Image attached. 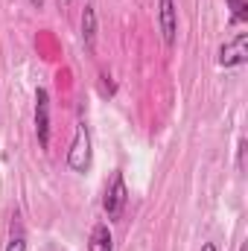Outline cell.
Listing matches in <instances>:
<instances>
[{
    "mask_svg": "<svg viewBox=\"0 0 248 251\" xmlns=\"http://www.w3.org/2000/svg\"><path fill=\"white\" fill-rule=\"evenodd\" d=\"M246 149H248V143L240 140V170H246Z\"/></svg>",
    "mask_w": 248,
    "mask_h": 251,
    "instance_id": "10",
    "label": "cell"
},
{
    "mask_svg": "<svg viewBox=\"0 0 248 251\" xmlns=\"http://www.w3.org/2000/svg\"><path fill=\"white\" fill-rule=\"evenodd\" d=\"M67 167L73 173H88V167H91V131L85 123L76 126V134H73V143L67 152Z\"/></svg>",
    "mask_w": 248,
    "mask_h": 251,
    "instance_id": "2",
    "label": "cell"
},
{
    "mask_svg": "<svg viewBox=\"0 0 248 251\" xmlns=\"http://www.w3.org/2000/svg\"><path fill=\"white\" fill-rule=\"evenodd\" d=\"M35 134H38V146L47 149L50 146V94L47 88L35 91Z\"/></svg>",
    "mask_w": 248,
    "mask_h": 251,
    "instance_id": "4",
    "label": "cell"
},
{
    "mask_svg": "<svg viewBox=\"0 0 248 251\" xmlns=\"http://www.w3.org/2000/svg\"><path fill=\"white\" fill-rule=\"evenodd\" d=\"M228 6H231V21L234 24L248 21V3L246 0H228Z\"/></svg>",
    "mask_w": 248,
    "mask_h": 251,
    "instance_id": "9",
    "label": "cell"
},
{
    "mask_svg": "<svg viewBox=\"0 0 248 251\" xmlns=\"http://www.w3.org/2000/svg\"><path fill=\"white\" fill-rule=\"evenodd\" d=\"M88 251H114V237L108 231L105 222L91 228V240H88Z\"/></svg>",
    "mask_w": 248,
    "mask_h": 251,
    "instance_id": "6",
    "label": "cell"
},
{
    "mask_svg": "<svg viewBox=\"0 0 248 251\" xmlns=\"http://www.w3.org/2000/svg\"><path fill=\"white\" fill-rule=\"evenodd\" d=\"M201 251H216V246H213V243H204V246H201Z\"/></svg>",
    "mask_w": 248,
    "mask_h": 251,
    "instance_id": "11",
    "label": "cell"
},
{
    "mask_svg": "<svg viewBox=\"0 0 248 251\" xmlns=\"http://www.w3.org/2000/svg\"><path fill=\"white\" fill-rule=\"evenodd\" d=\"M125 204H128V190H125V178L123 173H114L111 176V181L105 184V196H102V210H105V216L114 222V219H120L125 210Z\"/></svg>",
    "mask_w": 248,
    "mask_h": 251,
    "instance_id": "1",
    "label": "cell"
},
{
    "mask_svg": "<svg viewBox=\"0 0 248 251\" xmlns=\"http://www.w3.org/2000/svg\"><path fill=\"white\" fill-rule=\"evenodd\" d=\"M158 24H161V35H164L167 47H173L175 38H178V9H175V0H161Z\"/></svg>",
    "mask_w": 248,
    "mask_h": 251,
    "instance_id": "5",
    "label": "cell"
},
{
    "mask_svg": "<svg viewBox=\"0 0 248 251\" xmlns=\"http://www.w3.org/2000/svg\"><path fill=\"white\" fill-rule=\"evenodd\" d=\"M219 67H240L248 62V32H237L231 41L219 47Z\"/></svg>",
    "mask_w": 248,
    "mask_h": 251,
    "instance_id": "3",
    "label": "cell"
},
{
    "mask_svg": "<svg viewBox=\"0 0 248 251\" xmlns=\"http://www.w3.org/2000/svg\"><path fill=\"white\" fill-rule=\"evenodd\" d=\"M82 38H85V47L94 50V38H97V12H94V6H85V12H82Z\"/></svg>",
    "mask_w": 248,
    "mask_h": 251,
    "instance_id": "7",
    "label": "cell"
},
{
    "mask_svg": "<svg viewBox=\"0 0 248 251\" xmlns=\"http://www.w3.org/2000/svg\"><path fill=\"white\" fill-rule=\"evenodd\" d=\"M6 251H26V234H24V225H21V219H18V216L12 219V228H9V243H6Z\"/></svg>",
    "mask_w": 248,
    "mask_h": 251,
    "instance_id": "8",
    "label": "cell"
}]
</instances>
